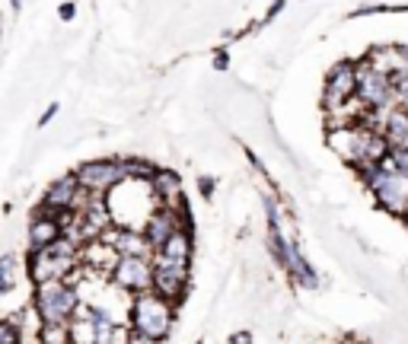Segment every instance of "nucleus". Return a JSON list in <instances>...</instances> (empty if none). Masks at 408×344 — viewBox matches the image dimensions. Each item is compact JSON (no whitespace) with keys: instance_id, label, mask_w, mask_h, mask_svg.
Returning a JSON list of instances; mask_svg holds the SVG:
<instances>
[{"instance_id":"nucleus-4","label":"nucleus","mask_w":408,"mask_h":344,"mask_svg":"<svg viewBox=\"0 0 408 344\" xmlns=\"http://www.w3.org/2000/svg\"><path fill=\"white\" fill-rule=\"evenodd\" d=\"M176 312H179L176 303H169V300H163L159 293L147 290V293L128 300V319L125 322L134 335H144V338H150V341L163 344L169 335H173Z\"/></svg>"},{"instance_id":"nucleus-23","label":"nucleus","mask_w":408,"mask_h":344,"mask_svg":"<svg viewBox=\"0 0 408 344\" xmlns=\"http://www.w3.org/2000/svg\"><path fill=\"white\" fill-rule=\"evenodd\" d=\"M201 194H204V198H211V194H214V182H211V179H201Z\"/></svg>"},{"instance_id":"nucleus-26","label":"nucleus","mask_w":408,"mask_h":344,"mask_svg":"<svg viewBox=\"0 0 408 344\" xmlns=\"http://www.w3.org/2000/svg\"><path fill=\"white\" fill-rule=\"evenodd\" d=\"M10 4H13V13H16V10L22 7V0H10Z\"/></svg>"},{"instance_id":"nucleus-13","label":"nucleus","mask_w":408,"mask_h":344,"mask_svg":"<svg viewBox=\"0 0 408 344\" xmlns=\"http://www.w3.org/2000/svg\"><path fill=\"white\" fill-rule=\"evenodd\" d=\"M86 198H90V194L80 188V182H77L74 172H64L61 179H55L48 188H45L42 201H39V211L55 213V217H67V213L80 211V207L86 204Z\"/></svg>"},{"instance_id":"nucleus-27","label":"nucleus","mask_w":408,"mask_h":344,"mask_svg":"<svg viewBox=\"0 0 408 344\" xmlns=\"http://www.w3.org/2000/svg\"><path fill=\"white\" fill-rule=\"evenodd\" d=\"M402 227H405V233H408V213H405V217H402Z\"/></svg>"},{"instance_id":"nucleus-8","label":"nucleus","mask_w":408,"mask_h":344,"mask_svg":"<svg viewBox=\"0 0 408 344\" xmlns=\"http://www.w3.org/2000/svg\"><path fill=\"white\" fill-rule=\"evenodd\" d=\"M74 176H77L80 188H84V192L90 194V198H109V194L128 179L125 159H118V157H109V159H86V163H80V166L74 169Z\"/></svg>"},{"instance_id":"nucleus-3","label":"nucleus","mask_w":408,"mask_h":344,"mask_svg":"<svg viewBox=\"0 0 408 344\" xmlns=\"http://www.w3.org/2000/svg\"><path fill=\"white\" fill-rule=\"evenodd\" d=\"M26 274L32 287L48 281H74L80 287L84 277V249L74 246L70 239H58L55 246L26 252Z\"/></svg>"},{"instance_id":"nucleus-20","label":"nucleus","mask_w":408,"mask_h":344,"mask_svg":"<svg viewBox=\"0 0 408 344\" xmlns=\"http://www.w3.org/2000/svg\"><path fill=\"white\" fill-rule=\"evenodd\" d=\"M386 166H393L399 172H408V147H389Z\"/></svg>"},{"instance_id":"nucleus-16","label":"nucleus","mask_w":408,"mask_h":344,"mask_svg":"<svg viewBox=\"0 0 408 344\" xmlns=\"http://www.w3.org/2000/svg\"><path fill=\"white\" fill-rule=\"evenodd\" d=\"M26 265L20 262V255L16 252H4L0 255V296H7L16 290V284H20V274Z\"/></svg>"},{"instance_id":"nucleus-25","label":"nucleus","mask_w":408,"mask_h":344,"mask_svg":"<svg viewBox=\"0 0 408 344\" xmlns=\"http://www.w3.org/2000/svg\"><path fill=\"white\" fill-rule=\"evenodd\" d=\"M61 16H64V20H70V16H74V4H67V7H61Z\"/></svg>"},{"instance_id":"nucleus-1","label":"nucleus","mask_w":408,"mask_h":344,"mask_svg":"<svg viewBox=\"0 0 408 344\" xmlns=\"http://www.w3.org/2000/svg\"><path fill=\"white\" fill-rule=\"evenodd\" d=\"M192 262H195V233L179 230L163 249L153 252V293L182 306L192 284Z\"/></svg>"},{"instance_id":"nucleus-2","label":"nucleus","mask_w":408,"mask_h":344,"mask_svg":"<svg viewBox=\"0 0 408 344\" xmlns=\"http://www.w3.org/2000/svg\"><path fill=\"white\" fill-rule=\"evenodd\" d=\"M329 147H332L354 172L380 166V163H386V157H389V140L383 138L380 128H374V124H367V121L329 128Z\"/></svg>"},{"instance_id":"nucleus-10","label":"nucleus","mask_w":408,"mask_h":344,"mask_svg":"<svg viewBox=\"0 0 408 344\" xmlns=\"http://www.w3.org/2000/svg\"><path fill=\"white\" fill-rule=\"evenodd\" d=\"M109 281L128 300L147 293V290H153V258H147V255H118L109 271Z\"/></svg>"},{"instance_id":"nucleus-9","label":"nucleus","mask_w":408,"mask_h":344,"mask_svg":"<svg viewBox=\"0 0 408 344\" xmlns=\"http://www.w3.org/2000/svg\"><path fill=\"white\" fill-rule=\"evenodd\" d=\"M357 105L370 115V112H389L399 105L393 90V77L376 70L370 61L357 64Z\"/></svg>"},{"instance_id":"nucleus-5","label":"nucleus","mask_w":408,"mask_h":344,"mask_svg":"<svg viewBox=\"0 0 408 344\" xmlns=\"http://www.w3.org/2000/svg\"><path fill=\"white\" fill-rule=\"evenodd\" d=\"M357 179L367 192L374 194L376 207L386 211L389 217L402 220L408 213V172H399L393 166L380 163V166H370V169H360Z\"/></svg>"},{"instance_id":"nucleus-17","label":"nucleus","mask_w":408,"mask_h":344,"mask_svg":"<svg viewBox=\"0 0 408 344\" xmlns=\"http://www.w3.org/2000/svg\"><path fill=\"white\" fill-rule=\"evenodd\" d=\"M35 344H70V322H51L39 329Z\"/></svg>"},{"instance_id":"nucleus-18","label":"nucleus","mask_w":408,"mask_h":344,"mask_svg":"<svg viewBox=\"0 0 408 344\" xmlns=\"http://www.w3.org/2000/svg\"><path fill=\"white\" fill-rule=\"evenodd\" d=\"M157 169H159V166H153L150 159H138V157L125 159V172H128V179H134V182H150L153 176H157Z\"/></svg>"},{"instance_id":"nucleus-12","label":"nucleus","mask_w":408,"mask_h":344,"mask_svg":"<svg viewBox=\"0 0 408 344\" xmlns=\"http://www.w3.org/2000/svg\"><path fill=\"white\" fill-rule=\"evenodd\" d=\"M351 102H357V64L354 61H338L332 64V70L325 74L322 86V105L325 112H341Z\"/></svg>"},{"instance_id":"nucleus-11","label":"nucleus","mask_w":408,"mask_h":344,"mask_svg":"<svg viewBox=\"0 0 408 344\" xmlns=\"http://www.w3.org/2000/svg\"><path fill=\"white\" fill-rule=\"evenodd\" d=\"M179 230H192V220H188V207H169V204H157L153 207V213L144 220V227H140V236L147 239V246L157 252V249H163L169 239H173Z\"/></svg>"},{"instance_id":"nucleus-15","label":"nucleus","mask_w":408,"mask_h":344,"mask_svg":"<svg viewBox=\"0 0 408 344\" xmlns=\"http://www.w3.org/2000/svg\"><path fill=\"white\" fill-rule=\"evenodd\" d=\"M150 188H153V198L157 204H169V207H182L185 204V194H182V182L173 169H163L159 166L157 176L150 179Z\"/></svg>"},{"instance_id":"nucleus-14","label":"nucleus","mask_w":408,"mask_h":344,"mask_svg":"<svg viewBox=\"0 0 408 344\" xmlns=\"http://www.w3.org/2000/svg\"><path fill=\"white\" fill-rule=\"evenodd\" d=\"M58 239H64V217H55V213H45L35 207V213L29 217V227H26V252L48 249Z\"/></svg>"},{"instance_id":"nucleus-6","label":"nucleus","mask_w":408,"mask_h":344,"mask_svg":"<svg viewBox=\"0 0 408 344\" xmlns=\"http://www.w3.org/2000/svg\"><path fill=\"white\" fill-rule=\"evenodd\" d=\"M84 293L77 287L74 281H48V284H39L32 290V300L29 306L35 310V316L42 319V325L51 322H74L77 312L84 310Z\"/></svg>"},{"instance_id":"nucleus-28","label":"nucleus","mask_w":408,"mask_h":344,"mask_svg":"<svg viewBox=\"0 0 408 344\" xmlns=\"http://www.w3.org/2000/svg\"><path fill=\"white\" fill-rule=\"evenodd\" d=\"M348 344H354V341H348Z\"/></svg>"},{"instance_id":"nucleus-21","label":"nucleus","mask_w":408,"mask_h":344,"mask_svg":"<svg viewBox=\"0 0 408 344\" xmlns=\"http://www.w3.org/2000/svg\"><path fill=\"white\" fill-rule=\"evenodd\" d=\"M230 344H252V331H236V335L230 338Z\"/></svg>"},{"instance_id":"nucleus-22","label":"nucleus","mask_w":408,"mask_h":344,"mask_svg":"<svg viewBox=\"0 0 408 344\" xmlns=\"http://www.w3.org/2000/svg\"><path fill=\"white\" fill-rule=\"evenodd\" d=\"M55 115H58V105H48V112H45V115L39 118V128H42V124H48V121H51V118H55Z\"/></svg>"},{"instance_id":"nucleus-24","label":"nucleus","mask_w":408,"mask_h":344,"mask_svg":"<svg viewBox=\"0 0 408 344\" xmlns=\"http://www.w3.org/2000/svg\"><path fill=\"white\" fill-rule=\"evenodd\" d=\"M128 344H157V341H150V338H144V335H134V331H131V338H128Z\"/></svg>"},{"instance_id":"nucleus-19","label":"nucleus","mask_w":408,"mask_h":344,"mask_svg":"<svg viewBox=\"0 0 408 344\" xmlns=\"http://www.w3.org/2000/svg\"><path fill=\"white\" fill-rule=\"evenodd\" d=\"M0 344H26L22 329L16 325L13 316H0Z\"/></svg>"},{"instance_id":"nucleus-7","label":"nucleus","mask_w":408,"mask_h":344,"mask_svg":"<svg viewBox=\"0 0 408 344\" xmlns=\"http://www.w3.org/2000/svg\"><path fill=\"white\" fill-rule=\"evenodd\" d=\"M105 201H109L115 227L121 230H140L144 220L153 213V207H157L150 182H134V179H125Z\"/></svg>"}]
</instances>
